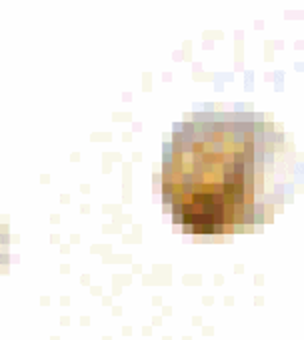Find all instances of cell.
Masks as SVG:
<instances>
[{"label": "cell", "instance_id": "obj_2", "mask_svg": "<svg viewBox=\"0 0 304 340\" xmlns=\"http://www.w3.org/2000/svg\"><path fill=\"white\" fill-rule=\"evenodd\" d=\"M4 262V256H2V226H0V266Z\"/></svg>", "mask_w": 304, "mask_h": 340}, {"label": "cell", "instance_id": "obj_1", "mask_svg": "<svg viewBox=\"0 0 304 340\" xmlns=\"http://www.w3.org/2000/svg\"><path fill=\"white\" fill-rule=\"evenodd\" d=\"M264 154L232 116H198L166 146L162 190L174 220L194 234H222L250 218Z\"/></svg>", "mask_w": 304, "mask_h": 340}]
</instances>
